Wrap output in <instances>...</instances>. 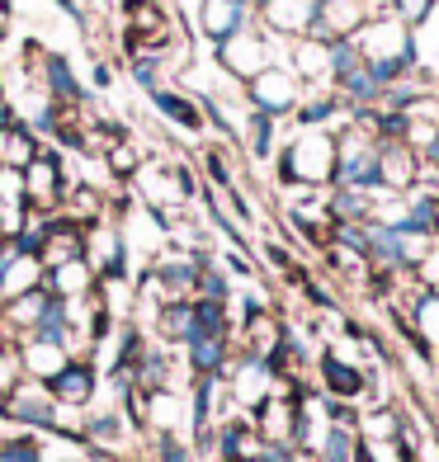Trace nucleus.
<instances>
[{"label":"nucleus","instance_id":"obj_36","mask_svg":"<svg viewBox=\"0 0 439 462\" xmlns=\"http://www.w3.org/2000/svg\"><path fill=\"white\" fill-rule=\"evenodd\" d=\"M14 123H19L14 99H10V95H0V133H5V128H14Z\"/></svg>","mask_w":439,"mask_h":462},{"label":"nucleus","instance_id":"obj_21","mask_svg":"<svg viewBox=\"0 0 439 462\" xmlns=\"http://www.w3.org/2000/svg\"><path fill=\"white\" fill-rule=\"evenodd\" d=\"M156 340L161 345H171V349H184L194 340V302H165L156 311Z\"/></svg>","mask_w":439,"mask_h":462},{"label":"nucleus","instance_id":"obj_22","mask_svg":"<svg viewBox=\"0 0 439 462\" xmlns=\"http://www.w3.org/2000/svg\"><path fill=\"white\" fill-rule=\"evenodd\" d=\"M373 203H378V194H364V189H341V184L326 189V217L331 222H369Z\"/></svg>","mask_w":439,"mask_h":462},{"label":"nucleus","instance_id":"obj_12","mask_svg":"<svg viewBox=\"0 0 439 462\" xmlns=\"http://www.w3.org/2000/svg\"><path fill=\"white\" fill-rule=\"evenodd\" d=\"M237 359V335H194L184 345V368L190 377H227Z\"/></svg>","mask_w":439,"mask_h":462},{"label":"nucleus","instance_id":"obj_37","mask_svg":"<svg viewBox=\"0 0 439 462\" xmlns=\"http://www.w3.org/2000/svg\"><path fill=\"white\" fill-rule=\"evenodd\" d=\"M95 86H114V71H109V61H95Z\"/></svg>","mask_w":439,"mask_h":462},{"label":"nucleus","instance_id":"obj_15","mask_svg":"<svg viewBox=\"0 0 439 462\" xmlns=\"http://www.w3.org/2000/svg\"><path fill=\"white\" fill-rule=\"evenodd\" d=\"M67 364H71V349L61 340H38V335H24V340H19V368H24V377L52 383Z\"/></svg>","mask_w":439,"mask_h":462},{"label":"nucleus","instance_id":"obj_23","mask_svg":"<svg viewBox=\"0 0 439 462\" xmlns=\"http://www.w3.org/2000/svg\"><path fill=\"white\" fill-rule=\"evenodd\" d=\"M354 448H360V425L326 420L322 444H317V453H312V462H354Z\"/></svg>","mask_w":439,"mask_h":462},{"label":"nucleus","instance_id":"obj_28","mask_svg":"<svg viewBox=\"0 0 439 462\" xmlns=\"http://www.w3.org/2000/svg\"><path fill=\"white\" fill-rule=\"evenodd\" d=\"M383 10H388L392 19H402L406 29L421 33V24H430V19H434L439 0H383Z\"/></svg>","mask_w":439,"mask_h":462},{"label":"nucleus","instance_id":"obj_20","mask_svg":"<svg viewBox=\"0 0 439 462\" xmlns=\"http://www.w3.org/2000/svg\"><path fill=\"white\" fill-rule=\"evenodd\" d=\"M48 283V269L38 255H14L5 269H0V302H10V298H24V292L33 288H43Z\"/></svg>","mask_w":439,"mask_h":462},{"label":"nucleus","instance_id":"obj_18","mask_svg":"<svg viewBox=\"0 0 439 462\" xmlns=\"http://www.w3.org/2000/svg\"><path fill=\"white\" fill-rule=\"evenodd\" d=\"M95 288H99V279H95V269L86 264V255H76V260H67V264L48 269V292H52V298H61V302L90 298Z\"/></svg>","mask_w":439,"mask_h":462},{"label":"nucleus","instance_id":"obj_10","mask_svg":"<svg viewBox=\"0 0 439 462\" xmlns=\"http://www.w3.org/2000/svg\"><path fill=\"white\" fill-rule=\"evenodd\" d=\"M425 180L421 152L406 142H378V184L383 194H411L416 184Z\"/></svg>","mask_w":439,"mask_h":462},{"label":"nucleus","instance_id":"obj_2","mask_svg":"<svg viewBox=\"0 0 439 462\" xmlns=\"http://www.w3.org/2000/svg\"><path fill=\"white\" fill-rule=\"evenodd\" d=\"M0 420H5V425L29 430V434H57L61 406L52 402L48 383H38V377H19L14 392L0 396Z\"/></svg>","mask_w":439,"mask_h":462},{"label":"nucleus","instance_id":"obj_7","mask_svg":"<svg viewBox=\"0 0 439 462\" xmlns=\"http://www.w3.org/2000/svg\"><path fill=\"white\" fill-rule=\"evenodd\" d=\"M284 383L275 377V368H269L260 354H246V349H237V359H232V368H227V392H232V402L241 406V411H256L269 392H279Z\"/></svg>","mask_w":439,"mask_h":462},{"label":"nucleus","instance_id":"obj_32","mask_svg":"<svg viewBox=\"0 0 439 462\" xmlns=\"http://www.w3.org/2000/svg\"><path fill=\"white\" fill-rule=\"evenodd\" d=\"M19 377H24V368H19V345L5 340L0 345V396H10Z\"/></svg>","mask_w":439,"mask_h":462},{"label":"nucleus","instance_id":"obj_25","mask_svg":"<svg viewBox=\"0 0 439 462\" xmlns=\"http://www.w3.org/2000/svg\"><path fill=\"white\" fill-rule=\"evenodd\" d=\"M0 462H48L43 434H29V430L0 434Z\"/></svg>","mask_w":439,"mask_h":462},{"label":"nucleus","instance_id":"obj_34","mask_svg":"<svg viewBox=\"0 0 439 462\" xmlns=\"http://www.w3.org/2000/svg\"><path fill=\"white\" fill-rule=\"evenodd\" d=\"M307 453L298 444H265V457L260 462H303Z\"/></svg>","mask_w":439,"mask_h":462},{"label":"nucleus","instance_id":"obj_26","mask_svg":"<svg viewBox=\"0 0 439 462\" xmlns=\"http://www.w3.org/2000/svg\"><path fill=\"white\" fill-rule=\"evenodd\" d=\"M99 161H104V171H109V180H118V184H133V175L142 171V161H146V156L137 152V142L128 137V142H114V146H109V152H104Z\"/></svg>","mask_w":439,"mask_h":462},{"label":"nucleus","instance_id":"obj_29","mask_svg":"<svg viewBox=\"0 0 439 462\" xmlns=\"http://www.w3.org/2000/svg\"><path fill=\"white\" fill-rule=\"evenodd\" d=\"M152 453L156 462H194V444H184L180 430H152Z\"/></svg>","mask_w":439,"mask_h":462},{"label":"nucleus","instance_id":"obj_6","mask_svg":"<svg viewBox=\"0 0 439 462\" xmlns=\"http://www.w3.org/2000/svg\"><path fill=\"white\" fill-rule=\"evenodd\" d=\"M67 165H61V152L43 142V152H38L29 165H24V203L38 208V213H57L61 208V194H67Z\"/></svg>","mask_w":439,"mask_h":462},{"label":"nucleus","instance_id":"obj_3","mask_svg":"<svg viewBox=\"0 0 439 462\" xmlns=\"http://www.w3.org/2000/svg\"><path fill=\"white\" fill-rule=\"evenodd\" d=\"M275 43H284V38H275V33L260 29V24H250V29L232 33L227 43H218L213 48V61H218L222 76H232V80H241V86H246L250 76H260L265 67H275Z\"/></svg>","mask_w":439,"mask_h":462},{"label":"nucleus","instance_id":"obj_30","mask_svg":"<svg viewBox=\"0 0 439 462\" xmlns=\"http://www.w3.org/2000/svg\"><path fill=\"white\" fill-rule=\"evenodd\" d=\"M194 298H208V302H232V279H227V269L213 260L199 269V292Z\"/></svg>","mask_w":439,"mask_h":462},{"label":"nucleus","instance_id":"obj_13","mask_svg":"<svg viewBox=\"0 0 439 462\" xmlns=\"http://www.w3.org/2000/svg\"><path fill=\"white\" fill-rule=\"evenodd\" d=\"M218 462H260L265 457V439L260 430L250 425V415H227L218 420V448H213Z\"/></svg>","mask_w":439,"mask_h":462},{"label":"nucleus","instance_id":"obj_8","mask_svg":"<svg viewBox=\"0 0 439 462\" xmlns=\"http://www.w3.org/2000/svg\"><path fill=\"white\" fill-rule=\"evenodd\" d=\"M48 392H52V402L61 411H80V415H86L95 406V396H99V364L95 359H71L48 383Z\"/></svg>","mask_w":439,"mask_h":462},{"label":"nucleus","instance_id":"obj_9","mask_svg":"<svg viewBox=\"0 0 439 462\" xmlns=\"http://www.w3.org/2000/svg\"><path fill=\"white\" fill-rule=\"evenodd\" d=\"M260 24V10L250 5V0H203L199 5V33L208 38V43H227L232 33Z\"/></svg>","mask_w":439,"mask_h":462},{"label":"nucleus","instance_id":"obj_38","mask_svg":"<svg viewBox=\"0 0 439 462\" xmlns=\"http://www.w3.org/2000/svg\"><path fill=\"white\" fill-rule=\"evenodd\" d=\"M57 5L67 10V14L76 19V24H86V10H80V0H57Z\"/></svg>","mask_w":439,"mask_h":462},{"label":"nucleus","instance_id":"obj_31","mask_svg":"<svg viewBox=\"0 0 439 462\" xmlns=\"http://www.w3.org/2000/svg\"><path fill=\"white\" fill-rule=\"evenodd\" d=\"M161 67H165L161 57H128V71H133V80H137V86H142L146 95H152V90H161V86H165V76H161Z\"/></svg>","mask_w":439,"mask_h":462},{"label":"nucleus","instance_id":"obj_5","mask_svg":"<svg viewBox=\"0 0 439 462\" xmlns=\"http://www.w3.org/2000/svg\"><path fill=\"white\" fill-rule=\"evenodd\" d=\"M80 255H86L99 283H128V236H123V222L104 217L86 226V250Z\"/></svg>","mask_w":439,"mask_h":462},{"label":"nucleus","instance_id":"obj_14","mask_svg":"<svg viewBox=\"0 0 439 462\" xmlns=\"http://www.w3.org/2000/svg\"><path fill=\"white\" fill-rule=\"evenodd\" d=\"M312 14H317V0H265L260 5V29H269L275 38L293 43V38H303Z\"/></svg>","mask_w":439,"mask_h":462},{"label":"nucleus","instance_id":"obj_11","mask_svg":"<svg viewBox=\"0 0 439 462\" xmlns=\"http://www.w3.org/2000/svg\"><path fill=\"white\" fill-rule=\"evenodd\" d=\"M317 377H322V392H326V396H336V402H360V396L369 392V373H364V364H354L350 354H341V349H322Z\"/></svg>","mask_w":439,"mask_h":462},{"label":"nucleus","instance_id":"obj_16","mask_svg":"<svg viewBox=\"0 0 439 462\" xmlns=\"http://www.w3.org/2000/svg\"><path fill=\"white\" fill-rule=\"evenodd\" d=\"M146 99H152V109L171 123V128H180V133H194V137H199V133L208 128L199 95H184V90H175V86H161V90H152Z\"/></svg>","mask_w":439,"mask_h":462},{"label":"nucleus","instance_id":"obj_1","mask_svg":"<svg viewBox=\"0 0 439 462\" xmlns=\"http://www.w3.org/2000/svg\"><path fill=\"white\" fill-rule=\"evenodd\" d=\"M275 175L284 189H331V180H336V133L298 128V137L275 152Z\"/></svg>","mask_w":439,"mask_h":462},{"label":"nucleus","instance_id":"obj_19","mask_svg":"<svg viewBox=\"0 0 439 462\" xmlns=\"http://www.w3.org/2000/svg\"><path fill=\"white\" fill-rule=\"evenodd\" d=\"M288 71L298 76L307 90L331 86L326 80V43H317V38H293L288 43Z\"/></svg>","mask_w":439,"mask_h":462},{"label":"nucleus","instance_id":"obj_33","mask_svg":"<svg viewBox=\"0 0 439 462\" xmlns=\"http://www.w3.org/2000/svg\"><path fill=\"white\" fill-rule=\"evenodd\" d=\"M14 203H24V171L0 165V208H14Z\"/></svg>","mask_w":439,"mask_h":462},{"label":"nucleus","instance_id":"obj_24","mask_svg":"<svg viewBox=\"0 0 439 462\" xmlns=\"http://www.w3.org/2000/svg\"><path fill=\"white\" fill-rule=\"evenodd\" d=\"M275 137H279V118L246 109L241 142H246V156H250V161H269V156H275Z\"/></svg>","mask_w":439,"mask_h":462},{"label":"nucleus","instance_id":"obj_41","mask_svg":"<svg viewBox=\"0 0 439 462\" xmlns=\"http://www.w3.org/2000/svg\"><path fill=\"white\" fill-rule=\"evenodd\" d=\"M250 5H256V0H250Z\"/></svg>","mask_w":439,"mask_h":462},{"label":"nucleus","instance_id":"obj_4","mask_svg":"<svg viewBox=\"0 0 439 462\" xmlns=\"http://www.w3.org/2000/svg\"><path fill=\"white\" fill-rule=\"evenodd\" d=\"M307 86L298 76L288 71V61H275V67H265L260 76H250L246 80V109H256V114H269V118H293V109L303 104Z\"/></svg>","mask_w":439,"mask_h":462},{"label":"nucleus","instance_id":"obj_40","mask_svg":"<svg viewBox=\"0 0 439 462\" xmlns=\"http://www.w3.org/2000/svg\"><path fill=\"white\" fill-rule=\"evenodd\" d=\"M71 462H86V457H71Z\"/></svg>","mask_w":439,"mask_h":462},{"label":"nucleus","instance_id":"obj_27","mask_svg":"<svg viewBox=\"0 0 439 462\" xmlns=\"http://www.w3.org/2000/svg\"><path fill=\"white\" fill-rule=\"evenodd\" d=\"M354 67H364V52H360L354 38H336V43H326V80H331V86H341Z\"/></svg>","mask_w":439,"mask_h":462},{"label":"nucleus","instance_id":"obj_39","mask_svg":"<svg viewBox=\"0 0 439 462\" xmlns=\"http://www.w3.org/2000/svg\"><path fill=\"white\" fill-rule=\"evenodd\" d=\"M0 95H5V80H0Z\"/></svg>","mask_w":439,"mask_h":462},{"label":"nucleus","instance_id":"obj_17","mask_svg":"<svg viewBox=\"0 0 439 462\" xmlns=\"http://www.w3.org/2000/svg\"><path fill=\"white\" fill-rule=\"evenodd\" d=\"M61 213L76 217L80 226H95L109 217V194L90 180H67V194H61Z\"/></svg>","mask_w":439,"mask_h":462},{"label":"nucleus","instance_id":"obj_35","mask_svg":"<svg viewBox=\"0 0 439 462\" xmlns=\"http://www.w3.org/2000/svg\"><path fill=\"white\" fill-rule=\"evenodd\" d=\"M421 165L430 175H439V123H434V133H430V142L421 146Z\"/></svg>","mask_w":439,"mask_h":462}]
</instances>
